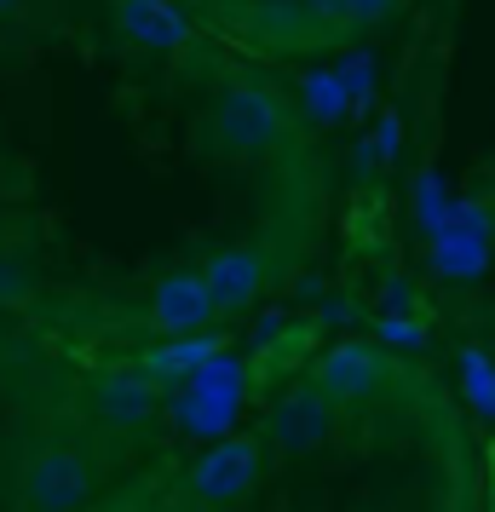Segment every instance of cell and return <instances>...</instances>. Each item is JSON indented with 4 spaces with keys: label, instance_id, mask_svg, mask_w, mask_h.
Returning <instances> with one entry per match:
<instances>
[{
    "label": "cell",
    "instance_id": "cell-1",
    "mask_svg": "<svg viewBox=\"0 0 495 512\" xmlns=\"http://www.w3.org/2000/svg\"><path fill=\"white\" fill-rule=\"evenodd\" d=\"M213 139L225 156H242V162H260L271 150H283L288 133H294V116L277 93H265L254 81H231L219 104H213Z\"/></svg>",
    "mask_w": 495,
    "mask_h": 512
},
{
    "label": "cell",
    "instance_id": "cell-2",
    "mask_svg": "<svg viewBox=\"0 0 495 512\" xmlns=\"http://www.w3.org/2000/svg\"><path fill=\"white\" fill-rule=\"evenodd\" d=\"M265 449H271L265 432H248V438H219L208 455L185 472V501L196 512H236L254 489H260Z\"/></svg>",
    "mask_w": 495,
    "mask_h": 512
},
{
    "label": "cell",
    "instance_id": "cell-3",
    "mask_svg": "<svg viewBox=\"0 0 495 512\" xmlns=\"http://www.w3.org/2000/svg\"><path fill=\"white\" fill-rule=\"evenodd\" d=\"M432 277L444 282H478L495 265V219L484 202H455V219L426 242Z\"/></svg>",
    "mask_w": 495,
    "mask_h": 512
},
{
    "label": "cell",
    "instance_id": "cell-4",
    "mask_svg": "<svg viewBox=\"0 0 495 512\" xmlns=\"http://www.w3.org/2000/svg\"><path fill=\"white\" fill-rule=\"evenodd\" d=\"M24 501L29 512H81L93 501V461L81 449H41L24 466Z\"/></svg>",
    "mask_w": 495,
    "mask_h": 512
},
{
    "label": "cell",
    "instance_id": "cell-5",
    "mask_svg": "<svg viewBox=\"0 0 495 512\" xmlns=\"http://www.w3.org/2000/svg\"><path fill=\"white\" fill-rule=\"evenodd\" d=\"M202 271H208V288L219 300V311L242 317L248 305H260L265 282H271V259H265L260 242H225V248H213L202 259Z\"/></svg>",
    "mask_w": 495,
    "mask_h": 512
},
{
    "label": "cell",
    "instance_id": "cell-6",
    "mask_svg": "<svg viewBox=\"0 0 495 512\" xmlns=\"http://www.w3.org/2000/svg\"><path fill=\"white\" fill-rule=\"evenodd\" d=\"M380 380H386V357H380L369 340H340V346H329L317 363H311V386L329 397L334 409H340V403L375 397Z\"/></svg>",
    "mask_w": 495,
    "mask_h": 512
},
{
    "label": "cell",
    "instance_id": "cell-7",
    "mask_svg": "<svg viewBox=\"0 0 495 512\" xmlns=\"http://www.w3.org/2000/svg\"><path fill=\"white\" fill-rule=\"evenodd\" d=\"M225 317L208 288V271H167L150 294V323L162 334H202Z\"/></svg>",
    "mask_w": 495,
    "mask_h": 512
},
{
    "label": "cell",
    "instance_id": "cell-8",
    "mask_svg": "<svg viewBox=\"0 0 495 512\" xmlns=\"http://www.w3.org/2000/svg\"><path fill=\"white\" fill-rule=\"evenodd\" d=\"M334 432V403L317 386H300V392H288L277 409H271V420H265V438L277 443V449H288V455H306V449H317V443Z\"/></svg>",
    "mask_w": 495,
    "mask_h": 512
},
{
    "label": "cell",
    "instance_id": "cell-9",
    "mask_svg": "<svg viewBox=\"0 0 495 512\" xmlns=\"http://www.w3.org/2000/svg\"><path fill=\"white\" fill-rule=\"evenodd\" d=\"M162 392H167V380H156L150 369H116V374H98L87 403L110 426H133V420H150L162 409Z\"/></svg>",
    "mask_w": 495,
    "mask_h": 512
},
{
    "label": "cell",
    "instance_id": "cell-10",
    "mask_svg": "<svg viewBox=\"0 0 495 512\" xmlns=\"http://www.w3.org/2000/svg\"><path fill=\"white\" fill-rule=\"evenodd\" d=\"M116 24L144 52H179L190 41V18L173 0H116Z\"/></svg>",
    "mask_w": 495,
    "mask_h": 512
},
{
    "label": "cell",
    "instance_id": "cell-11",
    "mask_svg": "<svg viewBox=\"0 0 495 512\" xmlns=\"http://www.w3.org/2000/svg\"><path fill=\"white\" fill-rule=\"evenodd\" d=\"M225 357V334H167L162 346H150V351H139V369H150L156 380H196V374H208L213 363Z\"/></svg>",
    "mask_w": 495,
    "mask_h": 512
},
{
    "label": "cell",
    "instance_id": "cell-12",
    "mask_svg": "<svg viewBox=\"0 0 495 512\" xmlns=\"http://www.w3.org/2000/svg\"><path fill=\"white\" fill-rule=\"evenodd\" d=\"M409 219H415V231H421L426 242L455 219V196L438 185V173H415V185H409Z\"/></svg>",
    "mask_w": 495,
    "mask_h": 512
},
{
    "label": "cell",
    "instance_id": "cell-13",
    "mask_svg": "<svg viewBox=\"0 0 495 512\" xmlns=\"http://www.w3.org/2000/svg\"><path fill=\"white\" fill-rule=\"evenodd\" d=\"M455 374H461V392L478 415L495 420V357L484 346H461L455 351Z\"/></svg>",
    "mask_w": 495,
    "mask_h": 512
},
{
    "label": "cell",
    "instance_id": "cell-14",
    "mask_svg": "<svg viewBox=\"0 0 495 512\" xmlns=\"http://www.w3.org/2000/svg\"><path fill=\"white\" fill-rule=\"evenodd\" d=\"M306 104H311V116H340L346 110V87H340V75H311L306 81Z\"/></svg>",
    "mask_w": 495,
    "mask_h": 512
},
{
    "label": "cell",
    "instance_id": "cell-15",
    "mask_svg": "<svg viewBox=\"0 0 495 512\" xmlns=\"http://www.w3.org/2000/svg\"><path fill=\"white\" fill-rule=\"evenodd\" d=\"M392 12H398V0H346V29H369Z\"/></svg>",
    "mask_w": 495,
    "mask_h": 512
},
{
    "label": "cell",
    "instance_id": "cell-16",
    "mask_svg": "<svg viewBox=\"0 0 495 512\" xmlns=\"http://www.w3.org/2000/svg\"><path fill=\"white\" fill-rule=\"evenodd\" d=\"M380 340H398V346H421V328L403 323L398 311H386V317H380Z\"/></svg>",
    "mask_w": 495,
    "mask_h": 512
},
{
    "label": "cell",
    "instance_id": "cell-17",
    "mask_svg": "<svg viewBox=\"0 0 495 512\" xmlns=\"http://www.w3.org/2000/svg\"><path fill=\"white\" fill-rule=\"evenodd\" d=\"M202 6H219V0H202Z\"/></svg>",
    "mask_w": 495,
    "mask_h": 512
},
{
    "label": "cell",
    "instance_id": "cell-18",
    "mask_svg": "<svg viewBox=\"0 0 495 512\" xmlns=\"http://www.w3.org/2000/svg\"><path fill=\"white\" fill-rule=\"evenodd\" d=\"M0 6H12V0H0Z\"/></svg>",
    "mask_w": 495,
    "mask_h": 512
}]
</instances>
